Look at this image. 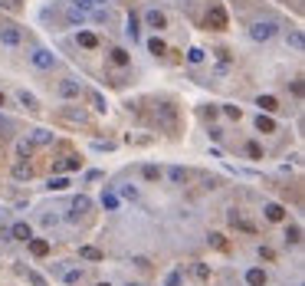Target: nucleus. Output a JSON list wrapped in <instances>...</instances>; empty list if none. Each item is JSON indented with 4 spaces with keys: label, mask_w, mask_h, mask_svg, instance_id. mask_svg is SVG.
<instances>
[{
    "label": "nucleus",
    "mask_w": 305,
    "mask_h": 286,
    "mask_svg": "<svg viewBox=\"0 0 305 286\" xmlns=\"http://www.w3.org/2000/svg\"><path fill=\"white\" fill-rule=\"evenodd\" d=\"M98 286H112V283H98Z\"/></svg>",
    "instance_id": "48"
},
{
    "label": "nucleus",
    "mask_w": 305,
    "mask_h": 286,
    "mask_svg": "<svg viewBox=\"0 0 305 286\" xmlns=\"http://www.w3.org/2000/svg\"><path fill=\"white\" fill-rule=\"evenodd\" d=\"M259 257H262V260H273L276 253H273V247H259Z\"/></svg>",
    "instance_id": "43"
},
{
    "label": "nucleus",
    "mask_w": 305,
    "mask_h": 286,
    "mask_svg": "<svg viewBox=\"0 0 305 286\" xmlns=\"http://www.w3.org/2000/svg\"><path fill=\"white\" fill-rule=\"evenodd\" d=\"M167 178H171V184H184V181H187V171H184V168H167Z\"/></svg>",
    "instance_id": "17"
},
{
    "label": "nucleus",
    "mask_w": 305,
    "mask_h": 286,
    "mask_svg": "<svg viewBox=\"0 0 305 286\" xmlns=\"http://www.w3.org/2000/svg\"><path fill=\"white\" fill-rule=\"evenodd\" d=\"M69 184H72L69 178H49V184H46V187H49V191H66Z\"/></svg>",
    "instance_id": "26"
},
{
    "label": "nucleus",
    "mask_w": 305,
    "mask_h": 286,
    "mask_svg": "<svg viewBox=\"0 0 305 286\" xmlns=\"http://www.w3.org/2000/svg\"><path fill=\"white\" fill-rule=\"evenodd\" d=\"M33 231H30V224H13L10 227V240H30Z\"/></svg>",
    "instance_id": "9"
},
{
    "label": "nucleus",
    "mask_w": 305,
    "mask_h": 286,
    "mask_svg": "<svg viewBox=\"0 0 305 286\" xmlns=\"http://www.w3.org/2000/svg\"><path fill=\"white\" fill-rule=\"evenodd\" d=\"M0 129H10V122L3 119V115H0Z\"/></svg>",
    "instance_id": "45"
},
{
    "label": "nucleus",
    "mask_w": 305,
    "mask_h": 286,
    "mask_svg": "<svg viewBox=\"0 0 305 286\" xmlns=\"http://www.w3.org/2000/svg\"><path fill=\"white\" fill-rule=\"evenodd\" d=\"M112 63L115 66H128V53L125 50H112Z\"/></svg>",
    "instance_id": "32"
},
{
    "label": "nucleus",
    "mask_w": 305,
    "mask_h": 286,
    "mask_svg": "<svg viewBox=\"0 0 305 286\" xmlns=\"http://www.w3.org/2000/svg\"><path fill=\"white\" fill-rule=\"evenodd\" d=\"M223 112H227L230 119H236V122H240V115H243V112H240V105H223Z\"/></svg>",
    "instance_id": "40"
},
{
    "label": "nucleus",
    "mask_w": 305,
    "mask_h": 286,
    "mask_svg": "<svg viewBox=\"0 0 305 286\" xmlns=\"http://www.w3.org/2000/svg\"><path fill=\"white\" fill-rule=\"evenodd\" d=\"M256 129H259V132H266V135H269V132H276V122L269 119V115H262V112H259V119H256Z\"/></svg>",
    "instance_id": "16"
},
{
    "label": "nucleus",
    "mask_w": 305,
    "mask_h": 286,
    "mask_svg": "<svg viewBox=\"0 0 305 286\" xmlns=\"http://www.w3.org/2000/svg\"><path fill=\"white\" fill-rule=\"evenodd\" d=\"M148 50H151L154 56H164V53H167V46H164V40H158V36H154L151 43H148Z\"/></svg>",
    "instance_id": "31"
},
{
    "label": "nucleus",
    "mask_w": 305,
    "mask_h": 286,
    "mask_svg": "<svg viewBox=\"0 0 305 286\" xmlns=\"http://www.w3.org/2000/svg\"><path fill=\"white\" fill-rule=\"evenodd\" d=\"M89 99H92V105H95L98 112H105V109H109V102L102 99V92H89Z\"/></svg>",
    "instance_id": "33"
},
{
    "label": "nucleus",
    "mask_w": 305,
    "mask_h": 286,
    "mask_svg": "<svg viewBox=\"0 0 305 286\" xmlns=\"http://www.w3.org/2000/svg\"><path fill=\"white\" fill-rule=\"evenodd\" d=\"M207 23H210V30H227V10L220 3H213L207 10Z\"/></svg>",
    "instance_id": "2"
},
{
    "label": "nucleus",
    "mask_w": 305,
    "mask_h": 286,
    "mask_svg": "<svg viewBox=\"0 0 305 286\" xmlns=\"http://www.w3.org/2000/svg\"><path fill=\"white\" fill-rule=\"evenodd\" d=\"M266 217H269V220H282L285 217V208H282V204H276V201H269V204H266Z\"/></svg>",
    "instance_id": "11"
},
{
    "label": "nucleus",
    "mask_w": 305,
    "mask_h": 286,
    "mask_svg": "<svg viewBox=\"0 0 305 286\" xmlns=\"http://www.w3.org/2000/svg\"><path fill=\"white\" fill-rule=\"evenodd\" d=\"M141 178H144V181H158V178H161V168L144 165V168H141Z\"/></svg>",
    "instance_id": "27"
},
{
    "label": "nucleus",
    "mask_w": 305,
    "mask_h": 286,
    "mask_svg": "<svg viewBox=\"0 0 305 286\" xmlns=\"http://www.w3.org/2000/svg\"><path fill=\"white\" fill-rule=\"evenodd\" d=\"M204 50H200V46H190V50H187V63H190V66H200V63H204Z\"/></svg>",
    "instance_id": "14"
},
{
    "label": "nucleus",
    "mask_w": 305,
    "mask_h": 286,
    "mask_svg": "<svg viewBox=\"0 0 305 286\" xmlns=\"http://www.w3.org/2000/svg\"><path fill=\"white\" fill-rule=\"evenodd\" d=\"M289 46H292V50H302V46H305L302 30H289Z\"/></svg>",
    "instance_id": "23"
},
{
    "label": "nucleus",
    "mask_w": 305,
    "mask_h": 286,
    "mask_svg": "<svg viewBox=\"0 0 305 286\" xmlns=\"http://www.w3.org/2000/svg\"><path fill=\"white\" fill-rule=\"evenodd\" d=\"M76 40H79V46H82V50H98V36H95V33H89V30H82Z\"/></svg>",
    "instance_id": "10"
},
{
    "label": "nucleus",
    "mask_w": 305,
    "mask_h": 286,
    "mask_svg": "<svg viewBox=\"0 0 305 286\" xmlns=\"http://www.w3.org/2000/svg\"><path fill=\"white\" fill-rule=\"evenodd\" d=\"M164 286H181V270H171L164 276Z\"/></svg>",
    "instance_id": "35"
},
{
    "label": "nucleus",
    "mask_w": 305,
    "mask_h": 286,
    "mask_svg": "<svg viewBox=\"0 0 305 286\" xmlns=\"http://www.w3.org/2000/svg\"><path fill=\"white\" fill-rule=\"evenodd\" d=\"M17 99H20V105H26V109H40L36 96H33V92H26V89H20V92H17Z\"/></svg>",
    "instance_id": "12"
},
{
    "label": "nucleus",
    "mask_w": 305,
    "mask_h": 286,
    "mask_svg": "<svg viewBox=\"0 0 305 286\" xmlns=\"http://www.w3.org/2000/svg\"><path fill=\"white\" fill-rule=\"evenodd\" d=\"M259 109H262V112H276V109H279L276 96H259Z\"/></svg>",
    "instance_id": "24"
},
{
    "label": "nucleus",
    "mask_w": 305,
    "mask_h": 286,
    "mask_svg": "<svg viewBox=\"0 0 305 286\" xmlns=\"http://www.w3.org/2000/svg\"><path fill=\"white\" fill-rule=\"evenodd\" d=\"M17 155H20V158H30L33 155V142L30 138H20V142H17Z\"/></svg>",
    "instance_id": "25"
},
{
    "label": "nucleus",
    "mask_w": 305,
    "mask_h": 286,
    "mask_svg": "<svg viewBox=\"0 0 305 286\" xmlns=\"http://www.w3.org/2000/svg\"><path fill=\"white\" fill-rule=\"evenodd\" d=\"M30 142H33V145H49V142H53V132H46V129H36Z\"/></svg>",
    "instance_id": "19"
},
{
    "label": "nucleus",
    "mask_w": 305,
    "mask_h": 286,
    "mask_svg": "<svg viewBox=\"0 0 305 286\" xmlns=\"http://www.w3.org/2000/svg\"><path fill=\"white\" fill-rule=\"evenodd\" d=\"M125 33L131 36V43L138 40V17H135V13H131V17H128V26H125Z\"/></svg>",
    "instance_id": "29"
},
{
    "label": "nucleus",
    "mask_w": 305,
    "mask_h": 286,
    "mask_svg": "<svg viewBox=\"0 0 305 286\" xmlns=\"http://www.w3.org/2000/svg\"><path fill=\"white\" fill-rule=\"evenodd\" d=\"M63 115L66 119H72V122H79V125H86V119H89L82 109H63Z\"/></svg>",
    "instance_id": "22"
},
{
    "label": "nucleus",
    "mask_w": 305,
    "mask_h": 286,
    "mask_svg": "<svg viewBox=\"0 0 305 286\" xmlns=\"http://www.w3.org/2000/svg\"><path fill=\"white\" fill-rule=\"evenodd\" d=\"M144 23H148L154 33H158V30H164V26H167V17H164L161 10H148V13H144Z\"/></svg>",
    "instance_id": "5"
},
{
    "label": "nucleus",
    "mask_w": 305,
    "mask_h": 286,
    "mask_svg": "<svg viewBox=\"0 0 305 286\" xmlns=\"http://www.w3.org/2000/svg\"><path fill=\"white\" fill-rule=\"evenodd\" d=\"M79 257H82V260H102V250H98V247H79Z\"/></svg>",
    "instance_id": "18"
},
{
    "label": "nucleus",
    "mask_w": 305,
    "mask_h": 286,
    "mask_svg": "<svg viewBox=\"0 0 305 286\" xmlns=\"http://www.w3.org/2000/svg\"><path fill=\"white\" fill-rule=\"evenodd\" d=\"M128 286H138V283H128Z\"/></svg>",
    "instance_id": "49"
},
{
    "label": "nucleus",
    "mask_w": 305,
    "mask_h": 286,
    "mask_svg": "<svg viewBox=\"0 0 305 286\" xmlns=\"http://www.w3.org/2000/svg\"><path fill=\"white\" fill-rule=\"evenodd\" d=\"M246 283H250V286H266V270H262V266L246 270Z\"/></svg>",
    "instance_id": "8"
},
{
    "label": "nucleus",
    "mask_w": 305,
    "mask_h": 286,
    "mask_svg": "<svg viewBox=\"0 0 305 286\" xmlns=\"http://www.w3.org/2000/svg\"><path fill=\"white\" fill-rule=\"evenodd\" d=\"M210 138H213V142H220V138H223V129H217V125H213V129H210Z\"/></svg>",
    "instance_id": "44"
},
{
    "label": "nucleus",
    "mask_w": 305,
    "mask_h": 286,
    "mask_svg": "<svg viewBox=\"0 0 305 286\" xmlns=\"http://www.w3.org/2000/svg\"><path fill=\"white\" fill-rule=\"evenodd\" d=\"M102 208L105 210H118V194H115V191H105V194H102Z\"/></svg>",
    "instance_id": "15"
},
{
    "label": "nucleus",
    "mask_w": 305,
    "mask_h": 286,
    "mask_svg": "<svg viewBox=\"0 0 305 286\" xmlns=\"http://www.w3.org/2000/svg\"><path fill=\"white\" fill-rule=\"evenodd\" d=\"M79 92H82V89H79L76 79H63V82H59V96H63V99H76Z\"/></svg>",
    "instance_id": "7"
},
{
    "label": "nucleus",
    "mask_w": 305,
    "mask_h": 286,
    "mask_svg": "<svg viewBox=\"0 0 305 286\" xmlns=\"http://www.w3.org/2000/svg\"><path fill=\"white\" fill-rule=\"evenodd\" d=\"M69 7H76V10H82V13H89L92 10V0H72Z\"/></svg>",
    "instance_id": "37"
},
{
    "label": "nucleus",
    "mask_w": 305,
    "mask_h": 286,
    "mask_svg": "<svg viewBox=\"0 0 305 286\" xmlns=\"http://www.w3.org/2000/svg\"><path fill=\"white\" fill-rule=\"evenodd\" d=\"M194 276H197V280H207V276H210V270H207L204 263H194Z\"/></svg>",
    "instance_id": "38"
},
{
    "label": "nucleus",
    "mask_w": 305,
    "mask_h": 286,
    "mask_svg": "<svg viewBox=\"0 0 305 286\" xmlns=\"http://www.w3.org/2000/svg\"><path fill=\"white\" fill-rule=\"evenodd\" d=\"M105 3H109V0H92V7H105Z\"/></svg>",
    "instance_id": "46"
},
{
    "label": "nucleus",
    "mask_w": 305,
    "mask_h": 286,
    "mask_svg": "<svg viewBox=\"0 0 305 286\" xmlns=\"http://www.w3.org/2000/svg\"><path fill=\"white\" fill-rule=\"evenodd\" d=\"M30 59H33V66L36 69H53L56 66V56L49 53V50H33Z\"/></svg>",
    "instance_id": "3"
},
{
    "label": "nucleus",
    "mask_w": 305,
    "mask_h": 286,
    "mask_svg": "<svg viewBox=\"0 0 305 286\" xmlns=\"http://www.w3.org/2000/svg\"><path fill=\"white\" fill-rule=\"evenodd\" d=\"M250 36L256 40V43H269V40L276 36V23L273 20H256L250 26Z\"/></svg>",
    "instance_id": "1"
},
{
    "label": "nucleus",
    "mask_w": 305,
    "mask_h": 286,
    "mask_svg": "<svg viewBox=\"0 0 305 286\" xmlns=\"http://www.w3.org/2000/svg\"><path fill=\"white\" fill-rule=\"evenodd\" d=\"M79 165H82V158H76V155H72V158H66V161H59V165H56V171H76Z\"/></svg>",
    "instance_id": "21"
},
{
    "label": "nucleus",
    "mask_w": 305,
    "mask_h": 286,
    "mask_svg": "<svg viewBox=\"0 0 305 286\" xmlns=\"http://www.w3.org/2000/svg\"><path fill=\"white\" fill-rule=\"evenodd\" d=\"M13 178H20V181L26 178V181H30V178H33V168L26 165V161H20V165H13Z\"/></svg>",
    "instance_id": "20"
},
{
    "label": "nucleus",
    "mask_w": 305,
    "mask_h": 286,
    "mask_svg": "<svg viewBox=\"0 0 305 286\" xmlns=\"http://www.w3.org/2000/svg\"><path fill=\"white\" fill-rule=\"evenodd\" d=\"M0 105H3V92H0Z\"/></svg>",
    "instance_id": "47"
},
{
    "label": "nucleus",
    "mask_w": 305,
    "mask_h": 286,
    "mask_svg": "<svg viewBox=\"0 0 305 286\" xmlns=\"http://www.w3.org/2000/svg\"><path fill=\"white\" fill-rule=\"evenodd\" d=\"M0 43L3 46H20L23 43V33L17 26H0Z\"/></svg>",
    "instance_id": "4"
},
{
    "label": "nucleus",
    "mask_w": 305,
    "mask_h": 286,
    "mask_svg": "<svg viewBox=\"0 0 305 286\" xmlns=\"http://www.w3.org/2000/svg\"><path fill=\"white\" fill-rule=\"evenodd\" d=\"M86 17H89V13L76 10V7H69V10H66V20L72 23V26H82V23H86Z\"/></svg>",
    "instance_id": "13"
},
{
    "label": "nucleus",
    "mask_w": 305,
    "mask_h": 286,
    "mask_svg": "<svg viewBox=\"0 0 305 286\" xmlns=\"http://www.w3.org/2000/svg\"><path fill=\"white\" fill-rule=\"evenodd\" d=\"M299 240H302V231H299L295 224L292 227H285V243H299Z\"/></svg>",
    "instance_id": "30"
},
{
    "label": "nucleus",
    "mask_w": 305,
    "mask_h": 286,
    "mask_svg": "<svg viewBox=\"0 0 305 286\" xmlns=\"http://www.w3.org/2000/svg\"><path fill=\"white\" fill-rule=\"evenodd\" d=\"M30 253L33 257H49V240H43V237H30Z\"/></svg>",
    "instance_id": "6"
},
{
    "label": "nucleus",
    "mask_w": 305,
    "mask_h": 286,
    "mask_svg": "<svg viewBox=\"0 0 305 286\" xmlns=\"http://www.w3.org/2000/svg\"><path fill=\"white\" fill-rule=\"evenodd\" d=\"M26 280H30L33 286H49V283H46V280H43V276L36 273V270H26Z\"/></svg>",
    "instance_id": "36"
},
{
    "label": "nucleus",
    "mask_w": 305,
    "mask_h": 286,
    "mask_svg": "<svg viewBox=\"0 0 305 286\" xmlns=\"http://www.w3.org/2000/svg\"><path fill=\"white\" fill-rule=\"evenodd\" d=\"M210 243H213L217 250H223V247H227V240H223V234H210Z\"/></svg>",
    "instance_id": "41"
},
{
    "label": "nucleus",
    "mask_w": 305,
    "mask_h": 286,
    "mask_svg": "<svg viewBox=\"0 0 305 286\" xmlns=\"http://www.w3.org/2000/svg\"><path fill=\"white\" fill-rule=\"evenodd\" d=\"M121 198H131V201H135V198H138V191H135L131 184H121Z\"/></svg>",
    "instance_id": "42"
},
{
    "label": "nucleus",
    "mask_w": 305,
    "mask_h": 286,
    "mask_svg": "<svg viewBox=\"0 0 305 286\" xmlns=\"http://www.w3.org/2000/svg\"><path fill=\"white\" fill-rule=\"evenodd\" d=\"M89 208H92V201H89L86 194H79V198L72 201V210H76V214H82V210H89Z\"/></svg>",
    "instance_id": "28"
},
{
    "label": "nucleus",
    "mask_w": 305,
    "mask_h": 286,
    "mask_svg": "<svg viewBox=\"0 0 305 286\" xmlns=\"http://www.w3.org/2000/svg\"><path fill=\"white\" fill-rule=\"evenodd\" d=\"M63 280H66L69 286H76L79 280H82V270H66V273H63Z\"/></svg>",
    "instance_id": "34"
},
{
    "label": "nucleus",
    "mask_w": 305,
    "mask_h": 286,
    "mask_svg": "<svg viewBox=\"0 0 305 286\" xmlns=\"http://www.w3.org/2000/svg\"><path fill=\"white\" fill-rule=\"evenodd\" d=\"M246 155H250V158H262V148L256 142H250V145H246Z\"/></svg>",
    "instance_id": "39"
}]
</instances>
